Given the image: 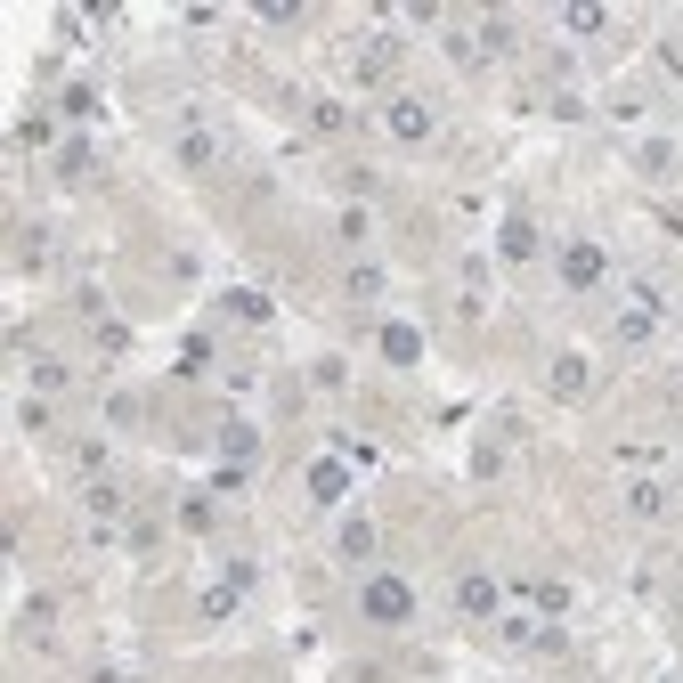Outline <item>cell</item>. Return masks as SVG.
Here are the masks:
<instances>
[{
	"label": "cell",
	"mask_w": 683,
	"mask_h": 683,
	"mask_svg": "<svg viewBox=\"0 0 683 683\" xmlns=\"http://www.w3.org/2000/svg\"><path fill=\"white\" fill-rule=\"evenodd\" d=\"M358 610H366V627H407V618H415V586L375 570V578L358 586Z\"/></svg>",
	"instance_id": "cell-1"
},
{
	"label": "cell",
	"mask_w": 683,
	"mask_h": 683,
	"mask_svg": "<svg viewBox=\"0 0 683 683\" xmlns=\"http://www.w3.org/2000/svg\"><path fill=\"white\" fill-rule=\"evenodd\" d=\"M383 122H391V139H407V147H423V139H431V106H423L415 90H399V98L383 106Z\"/></svg>",
	"instance_id": "cell-2"
},
{
	"label": "cell",
	"mask_w": 683,
	"mask_h": 683,
	"mask_svg": "<svg viewBox=\"0 0 683 683\" xmlns=\"http://www.w3.org/2000/svg\"><path fill=\"white\" fill-rule=\"evenodd\" d=\"M456 610H464V618H496V578H488V570H464V578H456Z\"/></svg>",
	"instance_id": "cell-3"
},
{
	"label": "cell",
	"mask_w": 683,
	"mask_h": 683,
	"mask_svg": "<svg viewBox=\"0 0 683 683\" xmlns=\"http://www.w3.org/2000/svg\"><path fill=\"white\" fill-rule=\"evenodd\" d=\"M562 277H570V285H594V277H602V253H594L586 236H570V244H562Z\"/></svg>",
	"instance_id": "cell-4"
},
{
	"label": "cell",
	"mask_w": 683,
	"mask_h": 683,
	"mask_svg": "<svg viewBox=\"0 0 683 683\" xmlns=\"http://www.w3.org/2000/svg\"><path fill=\"white\" fill-rule=\"evenodd\" d=\"M496 253H505V261H529V253H537V228H529V220H505V228H496Z\"/></svg>",
	"instance_id": "cell-5"
},
{
	"label": "cell",
	"mask_w": 683,
	"mask_h": 683,
	"mask_svg": "<svg viewBox=\"0 0 683 683\" xmlns=\"http://www.w3.org/2000/svg\"><path fill=\"white\" fill-rule=\"evenodd\" d=\"M627 513H635V521H659V513H667V488H659V480H635V488H627Z\"/></svg>",
	"instance_id": "cell-6"
},
{
	"label": "cell",
	"mask_w": 683,
	"mask_h": 683,
	"mask_svg": "<svg viewBox=\"0 0 683 683\" xmlns=\"http://www.w3.org/2000/svg\"><path fill=\"white\" fill-rule=\"evenodd\" d=\"M342 562H375V521H342Z\"/></svg>",
	"instance_id": "cell-7"
},
{
	"label": "cell",
	"mask_w": 683,
	"mask_h": 683,
	"mask_svg": "<svg viewBox=\"0 0 683 683\" xmlns=\"http://www.w3.org/2000/svg\"><path fill=\"white\" fill-rule=\"evenodd\" d=\"M553 391L578 399V391H586V358H553Z\"/></svg>",
	"instance_id": "cell-8"
},
{
	"label": "cell",
	"mask_w": 683,
	"mask_h": 683,
	"mask_svg": "<svg viewBox=\"0 0 683 683\" xmlns=\"http://www.w3.org/2000/svg\"><path fill=\"white\" fill-rule=\"evenodd\" d=\"M667 171H675V147L651 139V147H643V179H667Z\"/></svg>",
	"instance_id": "cell-9"
},
{
	"label": "cell",
	"mask_w": 683,
	"mask_h": 683,
	"mask_svg": "<svg viewBox=\"0 0 683 683\" xmlns=\"http://www.w3.org/2000/svg\"><path fill=\"white\" fill-rule=\"evenodd\" d=\"M480 49L505 57V49H513V17H488V25H480Z\"/></svg>",
	"instance_id": "cell-10"
},
{
	"label": "cell",
	"mask_w": 683,
	"mask_h": 683,
	"mask_svg": "<svg viewBox=\"0 0 683 683\" xmlns=\"http://www.w3.org/2000/svg\"><path fill=\"white\" fill-rule=\"evenodd\" d=\"M383 66H391V41H366V49H358V74H366V82H375Z\"/></svg>",
	"instance_id": "cell-11"
},
{
	"label": "cell",
	"mask_w": 683,
	"mask_h": 683,
	"mask_svg": "<svg viewBox=\"0 0 683 683\" xmlns=\"http://www.w3.org/2000/svg\"><path fill=\"white\" fill-rule=\"evenodd\" d=\"M90 513H106V521L122 513V488H114V480H98V488H90Z\"/></svg>",
	"instance_id": "cell-12"
}]
</instances>
